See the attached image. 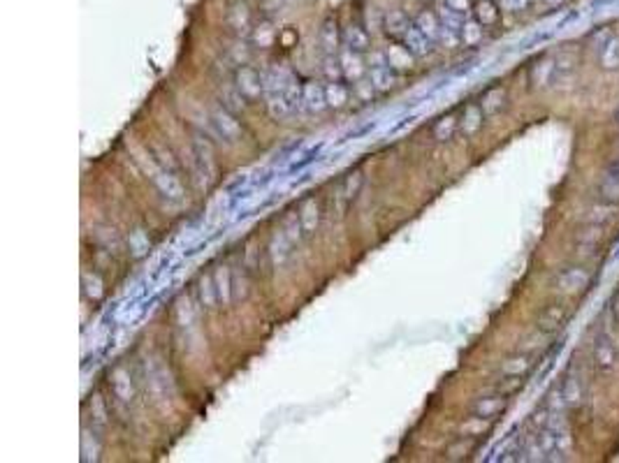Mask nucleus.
Here are the masks:
<instances>
[{
	"label": "nucleus",
	"mask_w": 619,
	"mask_h": 463,
	"mask_svg": "<svg viewBox=\"0 0 619 463\" xmlns=\"http://www.w3.org/2000/svg\"><path fill=\"white\" fill-rule=\"evenodd\" d=\"M193 167L195 174L199 176L202 183H214L219 176V167H216L214 158V146L207 137H195L193 139Z\"/></svg>",
	"instance_id": "nucleus-1"
},
{
	"label": "nucleus",
	"mask_w": 619,
	"mask_h": 463,
	"mask_svg": "<svg viewBox=\"0 0 619 463\" xmlns=\"http://www.w3.org/2000/svg\"><path fill=\"white\" fill-rule=\"evenodd\" d=\"M234 86L244 95L248 102H253L260 95H265V74L253 65H239L234 72Z\"/></svg>",
	"instance_id": "nucleus-2"
},
{
	"label": "nucleus",
	"mask_w": 619,
	"mask_h": 463,
	"mask_svg": "<svg viewBox=\"0 0 619 463\" xmlns=\"http://www.w3.org/2000/svg\"><path fill=\"white\" fill-rule=\"evenodd\" d=\"M591 283V274L587 271V269L582 266H568L564 269V271H559L557 278H555V290L559 294H564V297H575V294H580L589 288Z\"/></svg>",
	"instance_id": "nucleus-3"
},
{
	"label": "nucleus",
	"mask_w": 619,
	"mask_h": 463,
	"mask_svg": "<svg viewBox=\"0 0 619 463\" xmlns=\"http://www.w3.org/2000/svg\"><path fill=\"white\" fill-rule=\"evenodd\" d=\"M146 172H149V179L156 183V188L161 190V195L165 199H170V201H181L183 199V188H181V183L177 179V174L167 172L165 167H161L156 163V160L149 163Z\"/></svg>",
	"instance_id": "nucleus-4"
},
{
	"label": "nucleus",
	"mask_w": 619,
	"mask_h": 463,
	"mask_svg": "<svg viewBox=\"0 0 619 463\" xmlns=\"http://www.w3.org/2000/svg\"><path fill=\"white\" fill-rule=\"evenodd\" d=\"M366 77L374 83L376 93H388L395 86V70L390 67L386 54L374 52L369 56V72H366Z\"/></svg>",
	"instance_id": "nucleus-5"
},
{
	"label": "nucleus",
	"mask_w": 619,
	"mask_h": 463,
	"mask_svg": "<svg viewBox=\"0 0 619 463\" xmlns=\"http://www.w3.org/2000/svg\"><path fill=\"white\" fill-rule=\"evenodd\" d=\"M212 123H214L216 132H219V137H223L225 141H230V144L239 141L241 134H244V130H241V123L237 121V114H232L230 109H225L223 105L216 107L212 112Z\"/></svg>",
	"instance_id": "nucleus-6"
},
{
	"label": "nucleus",
	"mask_w": 619,
	"mask_h": 463,
	"mask_svg": "<svg viewBox=\"0 0 619 463\" xmlns=\"http://www.w3.org/2000/svg\"><path fill=\"white\" fill-rule=\"evenodd\" d=\"M146 387L154 403H158V406L170 401V375L165 373L163 366L151 364L146 368Z\"/></svg>",
	"instance_id": "nucleus-7"
},
{
	"label": "nucleus",
	"mask_w": 619,
	"mask_h": 463,
	"mask_svg": "<svg viewBox=\"0 0 619 463\" xmlns=\"http://www.w3.org/2000/svg\"><path fill=\"white\" fill-rule=\"evenodd\" d=\"M508 408V397L501 392L494 394H485V397H478L473 401L471 412L473 415H480L485 419H497L499 415H504Z\"/></svg>",
	"instance_id": "nucleus-8"
},
{
	"label": "nucleus",
	"mask_w": 619,
	"mask_h": 463,
	"mask_svg": "<svg viewBox=\"0 0 619 463\" xmlns=\"http://www.w3.org/2000/svg\"><path fill=\"white\" fill-rule=\"evenodd\" d=\"M225 26L232 33H237V35L253 30V14H250L248 5L241 3V0H234L228 7V12H225Z\"/></svg>",
	"instance_id": "nucleus-9"
},
{
	"label": "nucleus",
	"mask_w": 619,
	"mask_h": 463,
	"mask_svg": "<svg viewBox=\"0 0 619 463\" xmlns=\"http://www.w3.org/2000/svg\"><path fill=\"white\" fill-rule=\"evenodd\" d=\"M339 63H341V72H344V79L346 81H359L366 77L369 72V65L362 63V54L357 52H350V49H341L339 52Z\"/></svg>",
	"instance_id": "nucleus-10"
},
{
	"label": "nucleus",
	"mask_w": 619,
	"mask_h": 463,
	"mask_svg": "<svg viewBox=\"0 0 619 463\" xmlns=\"http://www.w3.org/2000/svg\"><path fill=\"white\" fill-rule=\"evenodd\" d=\"M566 317H568L566 306H562V304H550V306H545V308H543L540 313H538L536 327H538L540 332L557 334V332L566 324Z\"/></svg>",
	"instance_id": "nucleus-11"
},
{
	"label": "nucleus",
	"mask_w": 619,
	"mask_h": 463,
	"mask_svg": "<svg viewBox=\"0 0 619 463\" xmlns=\"http://www.w3.org/2000/svg\"><path fill=\"white\" fill-rule=\"evenodd\" d=\"M110 387L114 392V397L119 399L121 403H130L135 399V385H132V377H130V370L123 368V366H116L110 375Z\"/></svg>",
	"instance_id": "nucleus-12"
},
{
	"label": "nucleus",
	"mask_w": 619,
	"mask_h": 463,
	"mask_svg": "<svg viewBox=\"0 0 619 463\" xmlns=\"http://www.w3.org/2000/svg\"><path fill=\"white\" fill-rule=\"evenodd\" d=\"M594 366L598 373H610L617 366V348L608 339H598L594 345Z\"/></svg>",
	"instance_id": "nucleus-13"
},
{
	"label": "nucleus",
	"mask_w": 619,
	"mask_h": 463,
	"mask_svg": "<svg viewBox=\"0 0 619 463\" xmlns=\"http://www.w3.org/2000/svg\"><path fill=\"white\" fill-rule=\"evenodd\" d=\"M533 352H517V355H510L508 359H504V364H501L499 373L501 375H520V377H526L529 375V370L533 368Z\"/></svg>",
	"instance_id": "nucleus-14"
},
{
	"label": "nucleus",
	"mask_w": 619,
	"mask_h": 463,
	"mask_svg": "<svg viewBox=\"0 0 619 463\" xmlns=\"http://www.w3.org/2000/svg\"><path fill=\"white\" fill-rule=\"evenodd\" d=\"M344 40V35H339V26L334 19H328L320 26V33H318V42H320V49L325 56H337L341 49H339V42Z\"/></svg>",
	"instance_id": "nucleus-15"
},
{
	"label": "nucleus",
	"mask_w": 619,
	"mask_h": 463,
	"mask_svg": "<svg viewBox=\"0 0 619 463\" xmlns=\"http://www.w3.org/2000/svg\"><path fill=\"white\" fill-rule=\"evenodd\" d=\"M401 42H404V47L408 49V52H411L415 58H422V56H427L432 52V47H434V42L427 37V35H422V30L415 26V23H411V28L406 30V35L401 37Z\"/></svg>",
	"instance_id": "nucleus-16"
},
{
	"label": "nucleus",
	"mask_w": 619,
	"mask_h": 463,
	"mask_svg": "<svg viewBox=\"0 0 619 463\" xmlns=\"http://www.w3.org/2000/svg\"><path fill=\"white\" fill-rule=\"evenodd\" d=\"M471 16L478 23H482L485 28H490V26H494V23H499L501 7L494 3V0H473Z\"/></svg>",
	"instance_id": "nucleus-17"
},
{
	"label": "nucleus",
	"mask_w": 619,
	"mask_h": 463,
	"mask_svg": "<svg viewBox=\"0 0 619 463\" xmlns=\"http://www.w3.org/2000/svg\"><path fill=\"white\" fill-rule=\"evenodd\" d=\"M617 216H619V204L603 199V201H598V204H591L587 209L584 221H587L589 225H608V223H613Z\"/></svg>",
	"instance_id": "nucleus-18"
},
{
	"label": "nucleus",
	"mask_w": 619,
	"mask_h": 463,
	"mask_svg": "<svg viewBox=\"0 0 619 463\" xmlns=\"http://www.w3.org/2000/svg\"><path fill=\"white\" fill-rule=\"evenodd\" d=\"M482 123H485V112H482L480 102L478 105H468L464 109L462 119H459V132H462L464 137H473V134L480 132Z\"/></svg>",
	"instance_id": "nucleus-19"
},
{
	"label": "nucleus",
	"mask_w": 619,
	"mask_h": 463,
	"mask_svg": "<svg viewBox=\"0 0 619 463\" xmlns=\"http://www.w3.org/2000/svg\"><path fill=\"white\" fill-rule=\"evenodd\" d=\"M344 47L350 49V52H357V54H364L371 49V37L359 23H350V26L344 30Z\"/></svg>",
	"instance_id": "nucleus-20"
},
{
	"label": "nucleus",
	"mask_w": 619,
	"mask_h": 463,
	"mask_svg": "<svg viewBox=\"0 0 619 463\" xmlns=\"http://www.w3.org/2000/svg\"><path fill=\"white\" fill-rule=\"evenodd\" d=\"M304 109L311 114L328 109V95H325V86L320 81H306L304 83Z\"/></svg>",
	"instance_id": "nucleus-21"
},
{
	"label": "nucleus",
	"mask_w": 619,
	"mask_h": 463,
	"mask_svg": "<svg viewBox=\"0 0 619 463\" xmlns=\"http://www.w3.org/2000/svg\"><path fill=\"white\" fill-rule=\"evenodd\" d=\"M197 297H199V304L207 310H214L221 304L219 290H216V283H214V274H202L197 278Z\"/></svg>",
	"instance_id": "nucleus-22"
},
{
	"label": "nucleus",
	"mask_w": 619,
	"mask_h": 463,
	"mask_svg": "<svg viewBox=\"0 0 619 463\" xmlns=\"http://www.w3.org/2000/svg\"><path fill=\"white\" fill-rule=\"evenodd\" d=\"M383 54H386L388 63H390V67L395 72H406V70H411V67H413V58L415 56L404 47V42H401V45L388 47V52H383Z\"/></svg>",
	"instance_id": "nucleus-23"
},
{
	"label": "nucleus",
	"mask_w": 619,
	"mask_h": 463,
	"mask_svg": "<svg viewBox=\"0 0 619 463\" xmlns=\"http://www.w3.org/2000/svg\"><path fill=\"white\" fill-rule=\"evenodd\" d=\"M299 221H302L304 234H313L318 230V223H320V206H318L316 197H308L299 204Z\"/></svg>",
	"instance_id": "nucleus-24"
},
{
	"label": "nucleus",
	"mask_w": 619,
	"mask_h": 463,
	"mask_svg": "<svg viewBox=\"0 0 619 463\" xmlns=\"http://www.w3.org/2000/svg\"><path fill=\"white\" fill-rule=\"evenodd\" d=\"M214 283H216V290H219V301L221 306H230L234 297H232V271L225 264L216 266L214 271Z\"/></svg>",
	"instance_id": "nucleus-25"
},
{
	"label": "nucleus",
	"mask_w": 619,
	"mask_h": 463,
	"mask_svg": "<svg viewBox=\"0 0 619 463\" xmlns=\"http://www.w3.org/2000/svg\"><path fill=\"white\" fill-rule=\"evenodd\" d=\"M383 28H386L390 37L401 40L406 35V30L411 28V21H408V16L401 10H390L386 14V19H383Z\"/></svg>",
	"instance_id": "nucleus-26"
},
{
	"label": "nucleus",
	"mask_w": 619,
	"mask_h": 463,
	"mask_svg": "<svg viewBox=\"0 0 619 463\" xmlns=\"http://www.w3.org/2000/svg\"><path fill=\"white\" fill-rule=\"evenodd\" d=\"M598 63L603 70H619V37L613 35L608 37L603 45L598 47Z\"/></svg>",
	"instance_id": "nucleus-27"
},
{
	"label": "nucleus",
	"mask_w": 619,
	"mask_h": 463,
	"mask_svg": "<svg viewBox=\"0 0 619 463\" xmlns=\"http://www.w3.org/2000/svg\"><path fill=\"white\" fill-rule=\"evenodd\" d=\"M292 246H295V243H292V241L286 237V234H283L281 227H279V230H276V234L272 237V241H270V255H272V262H274L276 266H281V264L288 259Z\"/></svg>",
	"instance_id": "nucleus-28"
},
{
	"label": "nucleus",
	"mask_w": 619,
	"mask_h": 463,
	"mask_svg": "<svg viewBox=\"0 0 619 463\" xmlns=\"http://www.w3.org/2000/svg\"><path fill=\"white\" fill-rule=\"evenodd\" d=\"M325 95H328V107L332 109H344L350 102V88L341 79L325 83Z\"/></svg>",
	"instance_id": "nucleus-29"
},
{
	"label": "nucleus",
	"mask_w": 619,
	"mask_h": 463,
	"mask_svg": "<svg viewBox=\"0 0 619 463\" xmlns=\"http://www.w3.org/2000/svg\"><path fill=\"white\" fill-rule=\"evenodd\" d=\"M492 431V419H485V417H480V415H473L471 412V417H466L462 424H459V435H468V438H480L482 435H487Z\"/></svg>",
	"instance_id": "nucleus-30"
},
{
	"label": "nucleus",
	"mask_w": 619,
	"mask_h": 463,
	"mask_svg": "<svg viewBox=\"0 0 619 463\" xmlns=\"http://www.w3.org/2000/svg\"><path fill=\"white\" fill-rule=\"evenodd\" d=\"M506 100H508V93H506L504 86H494V88H490V90L482 95V100H480V107H482L485 116H494V114H499L501 109L506 107Z\"/></svg>",
	"instance_id": "nucleus-31"
},
{
	"label": "nucleus",
	"mask_w": 619,
	"mask_h": 463,
	"mask_svg": "<svg viewBox=\"0 0 619 463\" xmlns=\"http://www.w3.org/2000/svg\"><path fill=\"white\" fill-rule=\"evenodd\" d=\"M555 74H557V63L552 61V58H543V61H538L531 67V83L536 88H543L548 86V83H552Z\"/></svg>",
	"instance_id": "nucleus-32"
},
{
	"label": "nucleus",
	"mask_w": 619,
	"mask_h": 463,
	"mask_svg": "<svg viewBox=\"0 0 619 463\" xmlns=\"http://www.w3.org/2000/svg\"><path fill=\"white\" fill-rule=\"evenodd\" d=\"M475 447H478V438L459 435L457 440L446 450V457L450 461H464V459H468L475 452Z\"/></svg>",
	"instance_id": "nucleus-33"
},
{
	"label": "nucleus",
	"mask_w": 619,
	"mask_h": 463,
	"mask_svg": "<svg viewBox=\"0 0 619 463\" xmlns=\"http://www.w3.org/2000/svg\"><path fill=\"white\" fill-rule=\"evenodd\" d=\"M413 23L422 30V35H427V37L434 42V45H436V42L441 40V19H439V14L424 10V12L417 14V19Z\"/></svg>",
	"instance_id": "nucleus-34"
},
{
	"label": "nucleus",
	"mask_w": 619,
	"mask_h": 463,
	"mask_svg": "<svg viewBox=\"0 0 619 463\" xmlns=\"http://www.w3.org/2000/svg\"><path fill=\"white\" fill-rule=\"evenodd\" d=\"M485 37V26L478 23L471 16V19H464L462 28H459V40H462L464 47H478Z\"/></svg>",
	"instance_id": "nucleus-35"
},
{
	"label": "nucleus",
	"mask_w": 619,
	"mask_h": 463,
	"mask_svg": "<svg viewBox=\"0 0 619 463\" xmlns=\"http://www.w3.org/2000/svg\"><path fill=\"white\" fill-rule=\"evenodd\" d=\"M432 132H434V139H436V141H450L459 132V119L455 114L441 116Z\"/></svg>",
	"instance_id": "nucleus-36"
},
{
	"label": "nucleus",
	"mask_w": 619,
	"mask_h": 463,
	"mask_svg": "<svg viewBox=\"0 0 619 463\" xmlns=\"http://www.w3.org/2000/svg\"><path fill=\"white\" fill-rule=\"evenodd\" d=\"M267 98V109H270V114L274 116V119H288V116L295 114V109H292V105L288 102L286 93H272V95H265Z\"/></svg>",
	"instance_id": "nucleus-37"
},
{
	"label": "nucleus",
	"mask_w": 619,
	"mask_h": 463,
	"mask_svg": "<svg viewBox=\"0 0 619 463\" xmlns=\"http://www.w3.org/2000/svg\"><path fill=\"white\" fill-rule=\"evenodd\" d=\"M362 185H364V174L359 172V170H355V172H350L346 179H344L339 192L350 201V204H353V201L357 199V195H359V190H362Z\"/></svg>",
	"instance_id": "nucleus-38"
},
{
	"label": "nucleus",
	"mask_w": 619,
	"mask_h": 463,
	"mask_svg": "<svg viewBox=\"0 0 619 463\" xmlns=\"http://www.w3.org/2000/svg\"><path fill=\"white\" fill-rule=\"evenodd\" d=\"M128 248H130L132 257H144L149 252V248H151V241H149L146 230H141V227L132 230L130 237H128Z\"/></svg>",
	"instance_id": "nucleus-39"
},
{
	"label": "nucleus",
	"mask_w": 619,
	"mask_h": 463,
	"mask_svg": "<svg viewBox=\"0 0 619 463\" xmlns=\"http://www.w3.org/2000/svg\"><path fill=\"white\" fill-rule=\"evenodd\" d=\"M281 230L292 243H297L299 239H302L304 227H302V221H299V211H288L286 218H283V223H281Z\"/></svg>",
	"instance_id": "nucleus-40"
},
{
	"label": "nucleus",
	"mask_w": 619,
	"mask_h": 463,
	"mask_svg": "<svg viewBox=\"0 0 619 463\" xmlns=\"http://www.w3.org/2000/svg\"><path fill=\"white\" fill-rule=\"evenodd\" d=\"M81 283H83V292H86V297L91 301H100L105 297V283H103V278H100L98 274L86 271V274H83V278H81Z\"/></svg>",
	"instance_id": "nucleus-41"
},
{
	"label": "nucleus",
	"mask_w": 619,
	"mask_h": 463,
	"mask_svg": "<svg viewBox=\"0 0 619 463\" xmlns=\"http://www.w3.org/2000/svg\"><path fill=\"white\" fill-rule=\"evenodd\" d=\"M246 102H248V100H246V98L241 95V93L237 90V86H232V88H225V90L221 93V105H223L225 109H230L232 114H239V112H244Z\"/></svg>",
	"instance_id": "nucleus-42"
},
{
	"label": "nucleus",
	"mask_w": 619,
	"mask_h": 463,
	"mask_svg": "<svg viewBox=\"0 0 619 463\" xmlns=\"http://www.w3.org/2000/svg\"><path fill=\"white\" fill-rule=\"evenodd\" d=\"M559 392H562L564 406H575V403H580V399H582V387H580V380L575 375L566 377V382H564V387Z\"/></svg>",
	"instance_id": "nucleus-43"
},
{
	"label": "nucleus",
	"mask_w": 619,
	"mask_h": 463,
	"mask_svg": "<svg viewBox=\"0 0 619 463\" xmlns=\"http://www.w3.org/2000/svg\"><path fill=\"white\" fill-rule=\"evenodd\" d=\"M250 37H253V42L258 47H272L274 40H276V30L270 21H262L258 23V26L250 30Z\"/></svg>",
	"instance_id": "nucleus-44"
},
{
	"label": "nucleus",
	"mask_w": 619,
	"mask_h": 463,
	"mask_svg": "<svg viewBox=\"0 0 619 463\" xmlns=\"http://www.w3.org/2000/svg\"><path fill=\"white\" fill-rule=\"evenodd\" d=\"M524 382L526 380H524V377H520V375H501V380L497 382L494 389L501 392V394H506V397L510 399V397H515V394L522 389Z\"/></svg>",
	"instance_id": "nucleus-45"
},
{
	"label": "nucleus",
	"mask_w": 619,
	"mask_h": 463,
	"mask_svg": "<svg viewBox=\"0 0 619 463\" xmlns=\"http://www.w3.org/2000/svg\"><path fill=\"white\" fill-rule=\"evenodd\" d=\"M598 190H601V195H603V199L619 204V176L606 172V179H603V183H601Z\"/></svg>",
	"instance_id": "nucleus-46"
},
{
	"label": "nucleus",
	"mask_w": 619,
	"mask_h": 463,
	"mask_svg": "<svg viewBox=\"0 0 619 463\" xmlns=\"http://www.w3.org/2000/svg\"><path fill=\"white\" fill-rule=\"evenodd\" d=\"M177 317H179V324L186 327V329H190V327L195 324V310L190 306L188 297H181L177 301Z\"/></svg>",
	"instance_id": "nucleus-47"
},
{
	"label": "nucleus",
	"mask_w": 619,
	"mask_h": 463,
	"mask_svg": "<svg viewBox=\"0 0 619 463\" xmlns=\"http://www.w3.org/2000/svg\"><path fill=\"white\" fill-rule=\"evenodd\" d=\"M154 160L161 167H165L167 172H172V174H177L179 172V163L177 160H174V156H172V151L170 148H163V146H156L154 148Z\"/></svg>",
	"instance_id": "nucleus-48"
},
{
	"label": "nucleus",
	"mask_w": 619,
	"mask_h": 463,
	"mask_svg": "<svg viewBox=\"0 0 619 463\" xmlns=\"http://www.w3.org/2000/svg\"><path fill=\"white\" fill-rule=\"evenodd\" d=\"M323 72H325V77H328V81L344 79V72H341V63H339V54L337 56H325Z\"/></svg>",
	"instance_id": "nucleus-49"
},
{
	"label": "nucleus",
	"mask_w": 619,
	"mask_h": 463,
	"mask_svg": "<svg viewBox=\"0 0 619 463\" xmlns=\"http://www.w3.org/2000/svg\"><path fill=\"white\" fill-rule=\"evenodd\" d=\"M91 415H93V426H98V428L107 426V408H105L100 394H96V397L91 399Z\"/></svg>",
	"instance_id": "nucleus-50"
},
{
	"label": "nucleus",
	"mask_w": 619,
	"mask_h": 463,
	"mask_svg": "<svg viewBox=\"0 0 619 463\" xmlns=\"http://www.w3.org/2000/svg\"><path fill=\"white\" fill-rule=\"evenodd\" d=\"M91 431H83V438H81V454H83V461H91V459H98V452H100V445L98 440L91 445Z\"/></svg>",
	"instance_id": "nucleus-51"
},
{
	"label": "nucleus",
	"mask_w": 619,
	"mask_h": 463,
	"mask_svg": "<svg viewBox=\"0 0 619 463\" xmlns=\"http://www.w3.org/2000/svg\"><path fill=\"white\" fill-rule=\"evenodd\" d=\"M353 93L359 100H369L376 93V88H374V83L369 81V77H364V79H359V81L353 83Z\"/></svg>",
	"instance_id": "nucleus-52"
},
{
	"label": "nucleus",
	"mask_w": 619,
	"mask_h": 463,
	"mask_svg": "<svg viewBox=\"0 0 619 463\" xmlns=\"http://www.w3.org/2000/svg\"><path fill=\"white\" fill-rule=\"evenodd\" d=\"M533 3V0H501V7L508 12H522Z\"/></svg>",
	"instance_id": "nucleus-53"
},
{
	"label": "nucleus",
	"mask_w": 619,
	"mask_h": 463,
	"mask_svg": "<svg viewBox=\"0 0 619 463\" xmlns=\"http://www.w3.org/2000/svg\"><path fill=\"white\" fill-rule=\"evenodd\" d=\"M446 5H448V7H453L455 12L466 14V12L473 7V0H446Z\"/></svg>",
	"instance_id": "nucleus-54"
},
{
	"label": "nucleus",
	"mask_w": 619,
	"mask_h": 463,
	"mask_svg": "<svg viewBox=\"0 0 619 463\" xmlns=\"http://www.w3.org/2000/svg\"><path fill=\"white\" fill-rule=\"evenodd\" d=\"M613 315H615V322L619 324V292H617V297L613 301Z\"/></svg>",
	"instance_id": "nucleus-55"
},
{
	"label": "nucleus",
	"mask_w": 619,
	"mask_h": 463,
	"mask_svg": "<svg viewBox=\"0 0 619 463\" xmlns=\"http://www.w3.org/2000/svg\"><path fill=\"white\" fill-rule=\"evenodd\" d=\"M615 119H617V125H619V109H617V114H615Z\"/></svg>",
	"instance_id": "nucleus-56"
}]
</instances>
